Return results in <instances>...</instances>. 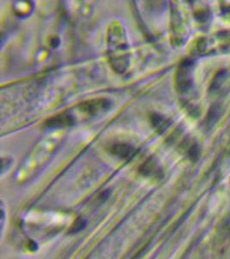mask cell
Masks as SVG:
<instances>
[{
  "instance_id": "cell-8",
  "label": "cell",
  "mask_w": 230,
  "mask_h": 259,
  "mask_svg": "<svg viewBox=\"0 0 230 259\" xmlns=\"http://www.w3.org/2000/svg\"><path fill=\"white\" fill-rule=\"evenodd\" d=\"M141 171H142L143 174L146 175V176L153 175L158 171L156 168V163L153 162V159L150 158L148 161L145 162L144 164L142 165V167L141 168Z\"/></svg>"
},
{
  "instance_id": "cell-2",
  "label": "cell",
  "mask_w": 230,
  "mask_h": 259,
  "mask_svg": "<svg viewBox=\"0 0 230 259\" xmlns=\"http://www.w3.org/2000/svg\"><path fill=\"white\" fill-rule=\"evenodd\" d=\"M111 107V102L106 99L86 100L74 108L69 109L74 116L76 124L79 121L87 120L108 112Z\"/></svg>"
},
{
  "instance_id": "cell-7",
  "label": "cell",
  "mask_w": 230,
  "mask_h": 259,
  "mask_svg": "<svg viewBox=\"0 0 230 259\" xmlns=\"http://www.w3.org/2000/svg\"><path fill=\"white\" fill-rule=\"evenodd\" d=\"M32 4L30 2H19L15 5V12L18 15L23 17L29 14V12H32Z\"/></svg>"
},
{
  "instance_id": "cell-1",
  "label": "cell",
  "mask_w": 230,
  "mask_h": 259,
  "mask_svg": "<svg viewBox=\"0 0 230 259\" xmlns=\"http://www.w3.org/2000/svg\"><path fill=\"white\" fill-rule=\"evenodd\" d=\"M107 55L109 64L118 74H124L130 66V45L126 29L120 21L109 24L107 31Z\"/></svg>"
},
{
  "instance_id": "cell-9",
  "label": "cell",
  "mask_w": 230,
  "mask_h": 259,
  "mask_svg": "<svg viewBox=\"0 0 230 259\" xmlns=\"http://www.w3.org/2000/svg\"><path fill=\"white\" fill-rule=\"evenodd\" d=\"M227 12H229V14H230V8H229V9L227 10Z\"/></svg>"
},
{
  "instance_id": "cell-3",
  "label": "cell",
  "mask_w": 230,
  "mask_h": 259,
  "mask_svg": "<svg viewBox=\"0 0 230 259\" xmlns=\"http://www.w3.org/2000/svg\"><path fill=\"white\" fill-rule=\"evenodd\" d=\"M193 62L191 60L184 61L179 68L176 75V85L180 94L186 95L193 89Z\"/></svg>"
},
{
  "instance_id": "cell-6",
  "label": "cell",
  "mask_w": 230,
  "mask_h": 259,
  "mask_svg": "<svg viewBox=\"0 0 230 259\" xmlns=\"http://www.w3.org/2000/svg\"><path fill=\"white\" fill-rule=\"evenodd\" d=\"M220 108L221 106L218 105H215L211 107L207 117L206 124L208 129H211V127L214 126V124L218 121L219 118H221V111Z\"/></svg>"
},
{
  "instance_id": "cell-4",
  "label": "cell",
  "mask_w": 230,
  "mask_h": 259,
  "mask_svg": "<svg viewBox=\"0 0 230 259\" xmlns=\"http://www.w3.org/2000/svg\"><path fill=\"white\" fill-rule=\"evenodd\" d=\"M109 150L113 155L123 158V159L130 158L136 153V149L132 145H129V144H123V143L114 144L110 146Z\"/></svg>"
},
{
  "instance_id": "cell-5",
  "label": "cell",
  "mask_w": 230,
  "mask_h": 259,
  "mask_svg": "<svg viewBox=\"0 0 230 259\" xmlns=\"http://www.w3.org/2000/svg\"><path fill=\"white\" fill-rule=\"evenodd\" d=\"M150 122L153 129L158 133H161L164 130L166 129L170 124V121L165 118L162 115L158 113H153L150 116Z\"/></svg>"
}]
</instances>
